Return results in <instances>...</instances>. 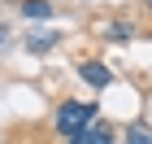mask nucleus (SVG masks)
Returning <instances> with one entry per match:
<instances>
[{
	"label": "nucleus",
	"instance_id": "1",
	"mask_svg": "<svg viewBox=\"0 0 152 144\" xmlns=\"http://www.w3.org/2000/svg\"><path fill=\"white\" fill-rule=\"evenodd\" d=\"M96 122V105H87V100H65V105L57 109V131L61 135H83L87 127Z\"/></svg>",
	"mask_w": 152,
	"mask_h": 144
},
{
	"label": "nucleus",
	"instance_id": "2",
	"mask_svg": "<svg viewBox=\"0 0 152 144\" xmlns=\"http://www.w3.org/2000/svg\"><path fill=\"white\" fill-rule=\"evenodd\" d=\"M78 74H83V83H91V87H109L113 83V70H109L104 61H83Z\"/></svg>",
	"mask_w": 152,
	"mask_h": 144
},
{
	"label": "nucleus",
	"instance_id": "3",
	"mask_svg": "<svg viewBox=\"0 0 152 144\" xmlns=\"http://www.w3.org/2000/svg\"><path fill=\"white\" fill-rule=\"evenodd\" d=\"M70 144H113V127L109 122H91L83 135H74Z\"/></svg>",
	"mask_w": 152,
	"mask_h": 144
},
{
	"label": "nucleus",
	"instance_id": "4",
	"mask_svg": "<svg viewBox=\"0 0 152 144\" xmlns=\"http://www.w3.org/2000/svg\"><path fill=\"white\" fill-rule=\"evenodd\" d=\"M22 13L44 22V18H52V4H48V0H26V4H22Z\"/></svg>",
	"mask_w": 152,
	"mask_h": 144
},
{
	"label": "nucleus",
	"instance_id": "5",
	"mask_svg": "<svg viewBox=\"0 0 152 144\" xmlns=\"http://www.w3.org/2000/svg\"><path fill=\"white\" fill-rule=\"evenodd\" d=\"M52 44H57V35H44V39H26V48H31V52H48V48H52Z\"/></svg>",
	"mask_w": 152,
	"mask_h": 144
},
{
	"label": "nucleus",
	"instance_id": "6",
	"mask_svg": "<svg viewBox=\"0 0 152 144\" xmlns=\"http://www.w3.org/2000/svg\"><path fill=\"white\" fill-rule=\"evenodd\" d=\"M126 144H152V135L143 131V127H130V140H126Z\"/></svg>",
	"mask_w": 152,
	"mask_h": 144
},
{
	"label": "nucleus",
	"instance_id": "7",
	"mask_svg": "<svg viewBox=\"0 0 152 144\" xmlns=\"http://www.w3.org/2000/svg\"><path fill=\"white\" fill-rule=\"evenodd\" d=\"M109 35H113V39H126L130 26H126V22H113V26H109Z\"/></svg>",
	"mask_w": 152,
	"mask_h": 144
},
{
	"label": "nucleus",
	"instance_id": "8",
	"mask_svg": "<svg viewBox=\"0 0 152 144\" xmlns=\"http://www.w3.org/2000/svg\"><path fill=\"white\" fill-rule=\"evenodd\" d=\"M0 44H4V31H0Z\"/></svg>",
	"mask_w": 152,
	"mask_h": 144
}]
</instances>
